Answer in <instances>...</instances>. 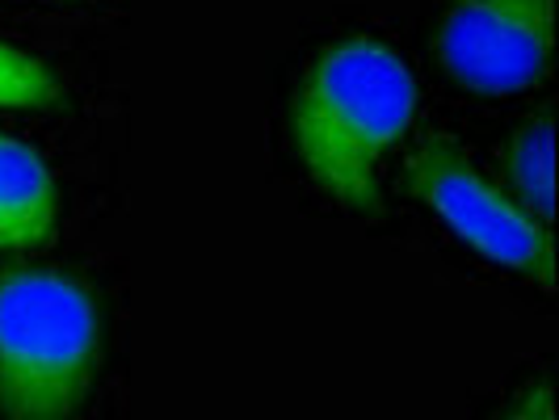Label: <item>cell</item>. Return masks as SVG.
<instances>
[{
  "mask_svg": "<svg viewBox=\"0 0 559 420\" xmlns=\"http://www.w3.org/2000/svg\"><path fill=\"white\" fill-rule=\"evenodd\" d=\"M417 113L408 63L379 38H341L311 59L290 101V140L308 177L349 211H379V165Z\"/></svg>",
  "mask_w": 559,
  "mask_h": 420,
  "instance_id": "1",
  "label": "cell"
},
{
  "mask_svg": "<svg viewBox=\"0 0 559 420\" xmlns=\"http://www.w3.org/2000/svg\"><path fill=\"white\" fill-rule=\"evenodd\" d=\"M102 362V303L76 274H0V417L72 420Z\"/></svg>",
  "mask_w": 559,
  "mask_h": 420,
  "instance_id": "2",
  "label": "cell"
},
{
  "mask_svg": "<svg viewBox=\"0 0 559 420\" xmlns=\"http://www.w3.org/2000/svg\"><path fill=\"white\" fill-rule=\"evenodd\" d=\"M408 190L479 256L504 269L556 286V240L551 227L526 215L513 197L479 172L463 147L447 135H429L408 156Z\"/></svg>",
  "mask_w": 559,
  "mask_h": 420,
  "instance_id": "3",
  "label": "cell"
},
{
  "mask_svg": "<svg viewBox=\"0 0 559 420\" xmlns=\"http://www.w3.org/2000/svg\"><path fill=\"white\" fill-rule=\"evenodd\" d=\"M433 47L450 81L479 97L526 93L556 56V0H447Z\"/></svg>",
  "mask_w": 559,
  "mask_h": 420,
  "instance_id": "4",
  "label": "cell"
},
{
  "mask_svg": "<svg viewBox=\"0 0 559 420\" xmlns=\"http://www.w3.org/2000/svg\"><path fill=\"white\" fill-rule=\"evenodd\" d=\"M59 190L29 143L0 135V252L43 244L56 231Z\"/></svg>",
  "mask_w": 559,
  "mask_h": 420,
  "instance_id": "5",
  "label": "cell"
},
{
  "mask_svg": "<svg viewBox=\"0 0 559 420\" xmlns=\"http://www.w3.org/2000/svg\"><path fill=\"white\" fill-rule=\"evenodd\" d=\"M504 181H509V197L526 215L551 227L556 219V118L551 110H543L513 131V140L504 147Z\"/></svg>",
  "mask_w": 559,
  "mask_h": 420,
  "instance_id": "6",
  "label": "cell"
},
{
  "mask_svg": "<svg viewBox=\"0 0 559 420\" xmlns=\"http://www.w3.org/2000/svg\"><path fill=\"white\" fill-rule=\"evenodd\" d=\"M63 101L56 72L38 56L0 38V110H51Z\"/></svg>",
  "mask_w": 559,
  "mask_h": 420,
  "instance_id": "7",
  "label": "cell"
},
{
  "mask_svg": "<svg viewBox=\"0 0 559 420\" xmlns=\"http://www.w3.org/2000/svg\"><path fill=\"white\" fill-rule=\"evenodd\" d=\"M501 420H559L556 412V383L551 379H538L526 392L518 395L509 408L501 412Z\"/></svg>",
  "mask_w": 559,
  "mask_h": 420,
  "instance_id": "8",
  "label": "cell"
}]
</instances>
